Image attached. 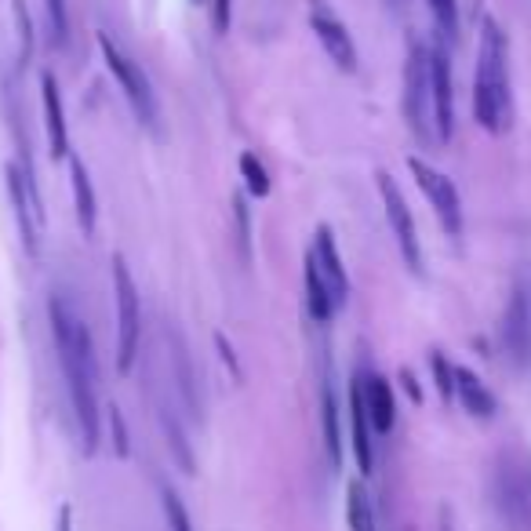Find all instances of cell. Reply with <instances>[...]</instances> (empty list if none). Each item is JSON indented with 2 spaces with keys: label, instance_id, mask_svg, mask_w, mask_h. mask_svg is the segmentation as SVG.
<instances>
[{
  "label": "cell",
  "instance_id": "3",
  "mask_svg": "<svg viewBox=\"0 0 531 531\" xmlns=\"http://www.w3.org/2000/svg\"><path fill=\"white\" fill-rule=\"evenodd\" d=\"M99 51H102V59H106V70H110L113 77H117V84H121L124 99L131 102V110H135L139 124L157 131V124H161V110H157V95H153L150 77L142 73V66L131 59V55H124V48L113 41L110 33H102V30H99Z\"/></svg>",
  "mask_w": 531,
  "mask_h": 531
},
{
  "label": "cell",
  "instance_id": "26",
  "mask_svg": "<svg viewBox=\"0 0 531 531\" xmlns=\"http://www.w3.org/2000/svg\"><path fill=\"white\" fill-rule=\"evenodd\" d=\"M11 11H15V30H19V62L26 66L33 55V22L22 0H11Z\"/></svg>",
  "mask_w": 531,
  "mask_h": 531
},
{
  "label": "cell",
  "instance_id": "11",
  "mask_svg": "<svg viewBox=\"0 0 531 531\" xmlns=\"http://www.w3.org/2000/svg\"><path fill=\"white\" fill-rule=\"evenodd\" d=\"M306 259L317 266L321 281L328 284L331 302L342 310L346 299H350V277H346V266H342V255H339V248H335V237H331L328 226H317L313 244H310V255H306Z\"/></svg>",
  "mask_w": 531,
  "mask_h": 531
},
{
  "label": "cell",
  "instance_id": "23",
  "mask_svg": "<svg viewBox=\"0 0 531 531\" xmlns=\"http://www.w3.org/2000/svg\"><path fill=\"white\" fill-rule=\"evenodd\" d=\"M44 15H48L51 48H66V41H70V11H66V0H44Z\"/></svg>",
  "mask_w": 531,
  "mask_h": 531
},
{
  "label": "cell",
  "instance_id": "35",
  "mask_svg": "<svg viewBox=\"0 0 531 531\" xmlns=\"http://www.w3.org/2000/svg\"><path fill=\"white\" fill-rule=\"evenodd\" d=\"M386 4H390V8H404V0H386Z\"/></svg>",
  "mask_w": 531,
  "mask_h": 531
},
{
  "label": "cell",
  "instance_id": "7",
  "mask_svg": "<svg viewBox=\"0 0 531 531\" xmlns=\"http://www.w3.org/2000/svg\"><path fill=\"white\" fill-rule=\"evenodd\" d=\"M408 168H411V175H415V182H419V190L426 193V201H430L433 211H437L441 226L451 233V237H459L462 233V201H459L455 182H451L444 171H437L426 161H419V157H411Z\"/></svg>",
  "mask_w": 531,
  "mask_h": 531
},
{
  "label": "cell",
  "instance_id": "12",
  "mask_svg": "<svg viewBox=\"0 0 531 531\" xmlns=\"http://www.w3.org/2000/svg\"><path fill=\"white\" fill-rule=\"evenodd\" d=\"M502 339H506V353H510L513 361L517 364L531 361V299L524 288L513 291L510 306H506V317H502Z\"/></svg>",
  "mask_w": 531,
  "mask_h": 531
},
{
  "label": "cell",
  "instance_id": "8",
  "mask_svg": "<svg viewBox=\"0 0 531 531\" xmlns=\"http://www.w3.org/2000/svg\"><path fill=\"white\" fill-rule=\"evenodd\" d=\"M310 30L317 33L321 48L328 51V59L335 62L342 73L357 70V44H353L346 22H342L339 15L324 4V0H313L310 4Z\"/></svg>",
  "mask_w": 531,
  "mask_h": 531
},
{
  "label": "cell",
  "instance_id": "18",
  "mask_svg": "<svg viewBox=\"0 0 531 531\" xmlns=\"http://www.w3.org/2000/svg\"><path fill=\"white\" fill-rule=\"evenodd\" d=\"M321 422H324V448H328L331 470L342 466V430H339V401H335V390L331 382L324 379L321 386Z\"/></svg>",
  "mask_w": 531,
  "mask_h": 531
},
{
  "label": "cell",
  "instance_id": "20",
  "mask_svg": "<svg viewBox=\"0 0 531 531\" xmlns=\"http://www.w3.org/2000/svg\"><path fill=\"white\" fill-rule=\"evenodd\" d=\"M306 306H310V317L317 324H328L339 313V306L328 295V284L321 281V273H317V266L310 259H306Z\"/></svg>",
  "mask_w": 531,
  "mask_h": 531
},
{
  "label": "cell",
  "instance_id": "25",
  "mask_svg": "<svg viewBox=\"0 0 531 531\" xmlns=\"http://www.w3.org/2000/svg\"><path fill=\"white\" fill-rule=\"evenodd\" d=\"M426 4H430V15L437 30L444 33V41H455L459 37V0H426Z\"/></svg>",
  "mask_w": 531,
  "mask_h": 531
},
{
  "label": "cell",
  "instance_id": "5",
  "mask_svg": "<svg viewBox=\"0 0 531 531\" xmlns=\"http://www.w3.org/2000/svg\"><path fill=\"white\" fill-rule=\"evenodd\" d=\"M404 117L419 142H433L437 121H433V84H430V48L411 44L408 66H404Z\"/></svg>",
  "mask_w": 531,
  "mask_h": 531
},
{
  "label": "cell",
  "instance_id": "31",
  "mask_svg": "<svg viewBox=\"0 0 531 531\" xmlns=\"http://www.w3.org/2000/svg\"><path fill=\"white\" fill-rule=\"evenodd\" d=\"M110 426L117 430V455H128V433H124V419L121 411H117V404L110 408Z\"/></svg>",
  "mask_w": 531,
  "mask_h": 531
},
{
  "label": "cell",
  "instance_id": "10",
  "mask_svg": "<svg viewBox=\"0 0 531 531\" xmlns=\"http://www.w3.org/2000/svg\"><path fill=\"white\" fill-rule=\"evenodd\" d=\"M430 84H433V121L437 139L448 142L455 135V84H451V62L444 44L430 48Z\"/></svg>",
  "mask_w": 531,
  "mask_h": 531
},
{
  "label": "cell",
  "instance_id": "28",
  "mask_svg": "<svg viewBox=\"0 0 531 531\" xmlns=\"http://www.w3.org/2000/svg\"><path fill=\"white\" fill-rule=\"evenodd\" d=\"M161 506H164V517H168V528H171V531H193V528H190V513H186L182 499H179V495H175L171 488L161 491Z\"/></svg>",
  "mask_w": 531,
  "mask_h": 531
},
{
  "label": "cell",
  "instance_id": "1",
  "mask_svg": "<svg viewBox=\"0 0 531 531\" xmlns=\"http://www.w3.org/2000/svg\"><path fill=\"white\" fill-rule=\"evenodd\" d=\"M48 321L62 375H66V393H70L73 419H77V433H81V448L84 455H91L99 448V361H95L88 321L66 291H51Z\"/></svg>",
  "mask_w": 531,
  "mask_h": 531
},
{
  "label": "cell",
  "instance_id": "6",
  "mask_svg": "<svg viewBox=\"0 0 531 531\" xmlns=\"http://www.w3.org/2000/svg\"><path fill=\"white\" fill-rule=\"evenodd\" d=\"M379 182V193H382V208H386V219H390V230L397 237V248L404 255V266L411 273H422V248H419V230H415V219H411V208L404 201L401 186L393 182L390 171H379L375 175Z\"/></svg>",
  "mask_w": 531,
  "mask_h": 531
},
{
  "label": "cell",
  "instance_id": "16",
  "mask_svg": "<svg viewBox=\"0 0 531 531\" xmlns=\"http://www.w3.org/2000/svg\"><path fill=\"white\" fill-rule=\"evenodd\" d=\"M455 397L462 401V408L470 411L473 419H491L495 415V393L477 379V371L470 368H455Z\"/></svg>",
  "mask_w": 531,
  "mask_h": 531
},
{
  "label": "cell",
  "instance_id": "24",
  "mask_svg": "<svg viewBox=\"0 0 531 531\" xmlns=\"http://www.w3.org/2000/svg\"><path fill=\"white\" fill-rule=\"evenodd\" d=\"M241 175H244V186H248L251 197H270V190H273L270 171H266V164H262L255 153H241Z\"/></svg>",
  "mask_w": 531,
  "mask_h": 531
},
{
  "label": "cell",
  "instance_id": "4",
  "mask_svg": "<svg viewBox=\"0 0 531 531\" xmlns=\"http://www.w3.org/2000/svg\"><path fill=\"white\" fill-rule=\"evenodd\" d=\"M113 299H117V371H131L139 357V335H142V306L139 288L131 281V270L124 255H113Z\"/></svg>",
  "mask_w": 531,
  "mask_h": 531
},
{
  "label": "cell",
  "instance_id": "9",
  "mask_svg": "<svg viewBox=\"0 0 531 531\" xmlns=\"http://www.w3.org/2000/svg\"><path fill=\"white\" fill-rule=\"evenodd\" d=\"M495 502L517 528H531V473L528 466L502 462L495 470Z\"/></svg>",
  "mask_w": 531,
  "mask_h": 531
},
{
  "label": "cell",
  "instance_id": "36",
  "mask_svg": "<svg viewBox=\"0 0 531 531\" xmlns=\"http://www.w3.org/2000/svg\"><path fill=\"white\" fill-rule=\"evenodd\" d=\"M197 4H201V0H197Z\"/></svg>",
  "mask_w": 531,
  "mask_h": 531
},
{
  "label": "cell",
  "instance_id": "29",
  "mask_svg": "<svg viewBox=\"0 0 531 531\" xmlns=\"http://www.w3.org/2000/svg\"><path fill=\"white\" fill-rule=\"evenodd\" d=\"M233 215H237V244H241V255H251V226H248V208H244V197L233 201Z\"/></svg>",
  "mask_w": 531,
  "mask_h": 531
},
{
  "label": "cell",
  "instance_id": "27",
  "mask_svg": "<svg viewBox=\"0 0 531 531\" xmlns=\"http://www.w3.org/2000/svg\"><path fill=\"white\" fill-rule=\"evenodd\" d=\"M430 368H433V382H437V393H441V401H451L455 397V368L448 364L441 350L430 353Z\"/></svg>",
  "mask_w": 531,
  "mask_h": 531
},
{
  "label": "cell",
  "instance_id": "14",
  "mask_svg": "<svg viewBox=\"0 0 531 531\" xmlns=\"http://www.w3.org/2000/svg\"><path fill=\"white\" fill-rule=\"evenodd\" d=\"M357 382H361L364 408H368V419L375 426V433H390L393 422H397V404H393L390 382L382 379L379 371H364V375H357Z\"/></svg>",
  "mask_w": 531,
  "mask_h": 531
},
{
  "label": "cell",
  "instance_id": "22",
  "mask_svg": "<svg viewBox=\"0 0 531 531\" xmlns=\"http://www.w3.org/2000/svg\"><path fill=\"white\" fill-rule=\"evenodd\" d=\"M157 415H161V426H164V437H168V448L171 455L179 459L182 473H197V462H193V451H190V441H186V433H182L179 419L175 415H168V408H157Z\"/></svg>",
  "mask_w": 531,
  "mask_h": 531
},
{
  "label": "cell",
  "instance_id": "33",
  "mask_svg": "<svg viewBox=\"0 0 531 531\" xmlns=\"http://www.w3.org/2000/svg\"><path fill=\"white\" fill-rule=\"evenodd\" d=\"M401 382H404V390L411 393V401L419 404V401H422V393H419V386H415V375H411L408 368H401Z\"/></svg>",
  "mask_w": 531,
  "mask_h": 531
},
{
  "label": "cell",
  "instance_id": "19",
  "mask_svg": "<svg viewBox=\"0 0 531 531\" xmlns=\"http://www.w3.org/2000/svg\"><path fill=\"white\" fill-rule=\"evenodd\" d=\"M171 368H175V386H179L182 401L193 415H201V397H197V375H193L190 353L179 342V335H171Z\"/></svg>",
  "mask_w": 531,
  "mask_h": 531
},
{
  "label": "cell",
  "instance_id": "32",
  "mask_svg": "<svg viewBox=\"0 0 531 531\" xmlns=\"http://www.w3.org/2000/svg\"><path fill=\"white\" fill-rule=\"evenodd\" d=\"M55 531H73V506H70V502H62V506H59V517H55Z\"/></svg>",
  "mask_w": 531,
  "mask_h": 531
},
{
  "label": "cell",
  "instance_id": "17",
  "mask_svg": "<svg viewBox=\"0 0 531 531\" xmlns=\"http://www.w3.org/2000/svg\"><path fill=\"white\" fill-rule=\"evenodd\" d=\"M70 182H73V204H77V222L84 233H95V219H99V204H95V190H91V175L84 161L73 157L70 161Z\"/></svg>",
  "mask_w": 531,
  "mask_h": 531
},
{
  "label": "cell",
  "instance_id": "13",
  "mask_svg": "<svg viewBox=\"0 0 531 531\" xmlns=\"http://www.w3.org/2000/svg\"><path fill=\"white\" fill-rule=\"evenodd\" d=\"M41 102H44V128H48L51 157L62 161V157H70V128H66V106H62L59 81L51 73L41 77Z\"/></svg>",
  "mask_w": 531,
  "mask_h": 531
},
{
  "label": "cell",
  "instance_id": "15",
  "mask_svg": "<svg viewBox=\"0 0 531 531\" xmlns=\"http://www.w3.org/2000/svg\"><path fill=\"white\" fill-rule=\"evenodd\" d=\"M350 430H353V455H357V466H361V477H371L375 473V451H371V426L368 408H364L361 397V382H350Z\"/></svg>",
  "mask_w": 531,
  "mask_h": 531
},
{
  "label": "cell",
  "instance_id": "34",
  "mask_svg": "<svg viewBox=\"0 0 531 531\" xmlns=\"http://www.w3.org/2000/svg\"><path fill=\"white\" fill-rule=\"evenodd\" d=\"M215 346H219V350H222V361H226L233 371H237V357H233V350H230V346H226V339H222V335H215Z\"/></svg>",
  "mask_w": 531,
  "mask_h": 531
},
{
  "label": "cell",
  "instance_id": "2",
  "mask_svg": "<svg viewBox=\"0 0 531 531\" xmlns=\"http://www.w3.org/2000/svg\"><path fill=\"white\" fill-rule=\"evenodd\" d=\"M473 117L491 135H499L510 124V55H506V33L495 19H484L481 26L477 73H473Z\"/></svg>",
  "mask_w": 531,
  "mask_h": 531
},
{
  "label": "cell",
  "instance_id": "21",
  "mask_svg": "<svg viewBox=\"0 0 531 531\" xmlns=\"http://www.w3.org/2000/svg\"><path fill=\"white\" fill-rule=\"evenodd\" d=\"M346 521H350L353 531H379V524H375V506H371L368 491H364L361 481L346 484Z\"/></svg>",
  "mask_w": 531,
  "mask_h": 531
},
{
  "label": "cell",
  "instance_id": "30",
  "mask_svg": "<svg viewBox=\"0 0 531 531\" xmlns=\"http://www.w3.org/2000/svg\"><path fill=\"white\" fill-rule=\"evenodd\" d=\"M230 19H233V0H215V4H211V22H215V30L226 33L230 30Z\"/></svg>",
  "mask_w": 531,
  "mask_h": 531
}]
</instances>
